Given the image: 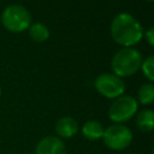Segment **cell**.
Here are the masks:
<instances>
[{
    "label": "cell",
    "instance_id": "cell-3",
    "mask_svg": "<svg viewBox=\"0 0 154 154\" xmlns=\"http://www.w3.org/2000/svg\"><path fill=\"white\" fill-rule=\"evenodd\" d=\"M31 13L29 10L19 4H12L6 6L1 12L2 26L13 34L24 32L31 25Z\"/></svg>",
    "mask_w": 154,
    "mask_h": 154
},
{
    "label": "cell",
    "instance_id": "cell-1",
    "mask_svg": "<svg viewBox=\"0 0 154 154\" xmlns=\"http://www.w3.org/2000/svg\"><path fill=\"white\" fill-rule=\"evenodd\" d=\"M109 32L113 41L123 48L135 47L143 38L144 28L130 13L120 12L116 14L109 25Z\"/></svg>",
    "mask_w": 154,
    "mask_h": 154
},
{
    "label": "cell",
    "instance_id": "cell-6",
    "mask_svg": "<svg viewBox=\"0 0 154 154\" xmlns=\"http://www.w3.org/2000/svg\"><path fill=\"white\" fill-rule=\"evenodd\" d=\"M94 87L100 95L111 100L124 95L126 89L124 79L112 72L100 73L94 81Z\"/></svg>",
    "mask_w": 154,
    "mask_h": 154
},
{
    "label": "cell",
    "instance_id": "cell-14",
    "mask_svg": "<svg viewBox=\"0 0 154 154\" xmlns=\"http://www.w3.org/2000/svg\"><path fill=\"white\" fill-rule=\"evenodd\" d=\"M143 37L147 41V43L150 47H153L154 46V28L153 26H149L148 29H146L144 32H143Z\"/></svg>",
    "mask_w": 154,
    "mask_h": 154
},
{
    "label": "cell",
    "instance_id": "cell-5",
    "mask_svg": "<svg viewBox=\"0 0 154 154\" xmlns=\"http://www.w3.org/2000/svg\"><path fill=\"white\" fill-rule=\"evenodd\" d=\"M101 140L108 149L119 152L126 149L132 143L134 134L125 124H112L105 129Z\"/></svg>",
    "mask_w": 154,
    "mask_h": 154
},
{
    "label": "cell",
    "instance_id": "cell-12",
    "mask_svg": "<svg viewBox=\"0 0 154 154\" xmlns=\"http://www.w3.org/2000/svg\"><path fill=\"white\" fill-rule=\"evenodd\" d=\"M138 105L149 106L154 102V84L148 82L141 84V87L137 90V97H136Z\"/></svg>",
    "mask_w": 154,
    "mask_h": 154
},
{
    "label": "cell",
    "instance_id": "cell-15",
    "mask_svg": "<svg viewBox=\"0 0 154 154\" xmlns=\"http://www.w3.org/2000/svg\"><path fill=\"white\" fill-rule=\"evenodd\" d=\"M1 95H2V89H1V87H0V97H1Z\"/></svg>",
    "mask_w": 154,
    "mask_h": 154
},
{
    "label": "cell",
    "instance_id": "cell-18",
    "mask_svg": "<svg viewBox=\"0 0 154 154\" xmlns=\"http://www.w3.org/2000/svg\"><path fill=\"white\" fill-rule=\"evenodd\" d=\"M23 154H26V153H23Z\"/></svg>",
    "mask_w": 154,
    "mask_h": 154
},
{
    "label": "cell",
    "instance_id": "cell-13",
    "mask_svg": "<svg viewBox=\"0 0 154 154\" xmlns=\"http://www.w3.org/2000/svg\"><path fill=\"white\" fill-rule=\"evenodd\" d=\"M140 70L144 75V77L148 79V82H154V57L150 54L147 58H144L141 63Z\"/></svg>",
    "mask_w": 154,
    "mask_h": 154
},
{
    "label": "cell",
    "instance_id": "cell-7",
    "mask_svg": "<svg viewBox=\"0 0 154 154\" xmlns=\"http://www.w3.org/2000/svg\"><path fill=\"white\" fill-rule=\"evenodd\" d=\"M35 154H67L65 142L57 136H45L38 141Z\"/></svg>",
    "mask_w": 154,
    "mask_h": 154
},
{
    "label": "cell",
    "instance_id": "cell-9",
    "mask_svg": "<svg viewBox=\"0 0 154 154\" xmlns=\"http://www.w3.org/2000/svg\"><path fill=\"white\" fill-rule=\"evenodd\" d=\"M81 132L83 135L84 138H87L88 141H100L103 136L105 132V126L101 122L95 120V119H90L87 120L82 128H81Z\"/></svg>",
    "mask_w": 154,
    "mask_h": 154
},
{
    "label": "cell",
    "instance_id": "cell-11",
    "mask_svg": "<svg viewBox=\"0 0 154 154\" xmlns=\"http://www.w3.org/2000/svg\"><path fill=\"white\" fill-rule=\"evenodd\" d=\"M28 32H29V37L36 43H42L47 41L51 36V31L48 26L40 22L31 23V25L28 29Z\"/></svg>",
    "mask_w": 154,
    "mask_h": 154
},
{
    "label": "cell",
    "instance_id": "cell-17",
    "mask_svg": "<svg viewBox=\"0 0 154 154\" xmlns=\"http://www.w3.org/2000/svg\"><path fill=\"white\" fill-rule=\"evenodd\" d=\"M131 154H137V153H131Z\"/></svg>",
    "mask_w": 154,
    "mask_h": 154
},
{
    "label": "cell",
    "instance_id": "cell-4",
    "mask_svg": "<svg viewBox=\"0 0 154 154\" xmlns=\"http://www.w3.org/2000/svg\"><path fill=\"white\" fill-rule=\"evenodd\" d=\"M138 112V102L131 95H122L112 101L108 107V118L113 124H125Z\"/></svg>",
    "mask_w": 154,
    "mask_h": 154
},
{
    "label": "cell",
    "instance_id": "cell-2",
    "mask_svg": "<svg viewBox=\"0 0 154 154\" xmlns=\"http://www.w3.org/2000/svg\"><path fill=\"white\" fill-rule=\"evenodd\" d=\"M143 57L140 51L134 47L120 48L114 53L111 60V70L116 76L124 78L135 75L140 67Z\"/></svg>",
    "mask_w": 154,
    "mask_h": 154
},
{
    "label": "cell",
    "instance_id": "cell-8",
    "mask_svg": "<svg viewBox=\"0 0 154 154\" xmlns=\"http://www.w3.org/2000/svg\"><path fill=\"white\" fill-rule=\"evenodd\" d=\"M54 130H55L57 137L61 140H67V138L73 137L78 132L79 125H78V122L73 117L64 116L57 120Z\"/></svg>",
    "mask_w": 154,
    "mask_h": 154
},
{
    "label": "cell",
    "instance_id": "cell-10",
    "mask_svg": "<svg viewBox=\"0 0 154 154\" xmlns=\"http://www.w3.org/2000/svg\"><path fill=\"white\" fill-rule=\"evenodd\" d=\"M136 126L142 132H152L154 129V112L150 108H144L136 113Z\"/></svg>",
    "mask_w": 154,
    "mask_h": 154
},
{
    "label": "cell",
    "instance_id": "cell-16",
    "mask_svg": "<svg viewBox=\"0 0 154 154\" xmlns=\"http://www.w3.org/2000/svg\"><path fill=\"white\" fill-rule=\"evenodd\" d=\"M144 1H147V2H153V0H144Z\"/></svg>",
    "mask_w": 154,
    "mask_h": 154
}]
</instances>
